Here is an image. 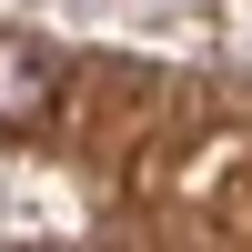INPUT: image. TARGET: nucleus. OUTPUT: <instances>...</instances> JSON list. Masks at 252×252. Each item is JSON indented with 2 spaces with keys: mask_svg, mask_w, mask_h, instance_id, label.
Instances as JSON below:
<instances>
[{
  "mask_svg": "<svg viewBox=\"0 0 252 252\" xmlns=\"http://www.w3.org/2000/svg\"><path fill=\"white\" fill-rule=\"evenodd\" d=\"M40 101H51V61L31 40H0V121H31Z\"/></svg>",
  "mask_w": 252,
  "mask_h": 252,
  "instance_id": "nucleus-1",
  "label": "nucleus"
}]
</instances>
